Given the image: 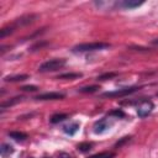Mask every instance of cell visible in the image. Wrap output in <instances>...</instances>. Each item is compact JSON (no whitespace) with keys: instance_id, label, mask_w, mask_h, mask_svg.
Wrapping results in <instances>:
<instances>
[{"instance_id":"22","label":"cell","mask_w":158,"mask_h":158,"mask_svg":"<svg viewBox=\"0 0 158 158\" xmlns=\"http://www.w3.org/2000/svg\"><path fill=\"white\" fill-rule=\"evenodd\" d=\"M59 158H72L69 154H65V153H62V154H59Z\"/></svg>"},{"instance_id":"8","label":"cell","mask_w":158,"mask_h":158,"mask_svg":"<svg viewBox=\"0 0 158 158\" xmlns=\"http://www.w3.org/2000/svg\"><path fill=\"white\" fill-rule=\"evenodd\" d=\"M78 130H79V123L78 122H72V123H69V125H67V126L63 127V131L67 135H69V136L75 135Z\"/></svg>"},{"instance_id":"3","label":"cell","mask_w":158,"mask_h":158,"mask_svg":"<svg viewBox=\"0 0 158 158\" xmlns=\"http://www.w3.org/2000/svg\"><path fill=\"white\" fill-rule=\"evenodd\" d=\"M137 90H139V88H137V86L123 88V89H118V90H115V91H106V93L102 94V96H105V98H121V96L130 95V94H132Z\"/></svg>"},{"instance_id":"4","label":"cell","mask_w":158,"mask_h":158,"mask_svg":"<svg viewBox=\"0 0 158 158\" xmlns=\"http://www.w3.org/2000/svg\"><path fill=\"white\" fill-rule=\"evenodd\" d=\"M112 125H114V120L112 118H109V117L101 118L100 121L95 122V125H94V132L95 133H102V132L110 130V127Z\"/></svg>"},{"instance_id":"1","label":"cell","mask_w":158,"mask_h":158,"mask_svg":"<svg viewBox=\"0 0 158 158\" xmlns=\"http://www.w3.org/2000/svg\"><path fill=\"white\" fill-rule=\"evenodd\" d=\"M64 65H65V59H63V58H54V59H49V60L42 63L40 65V68H38V70L42 72V73L54 72V70L60 69Z\"/></svg>"},{"instance_id":"2","label":"cell","mask_w":158,"mask_h":158,"mask_svg":"<svg viewBox=\"0 0 158 158\" xmlns=\"http://www.w3.org/2000/svg\"><path fill=\"white\" fill-rule=\"evenodd\" d=\"M110 44L109 43H104V42H94V43H81L78 44L73 48V52H91V51H100V49H105L109 48Z\"/></svg>"},{"instance_id":"21","label":"cell","mask_w":158,"mask_h":158,"mask_svg":"<svg viewBox=\"0 0 158 158\" xmlns=\"http://www.w3.org/2000/svg\"><path fill=\"white\" fill-rule=\"evenodd\" d=\"M112 115H115V116H117V117H123V116H125L123 111H121V110H115V111H111V112H110V116H112Z\"/></svg>"},{"instance_id":"24","label":"cell","mask_w":158,"mask_h":158,"mask_svg":"<svg viewBox=\"0 0 158 158\" xmlns=\"http://www.w3.org/2000/svg\"><path fill=\"white\" fill-rule=\"evenodd\" d=\"M30 158H32V157H30Z\"/></svg>"},{"instance_id":"18","label":"cell","mask_w":158,"mask_h":158,"mask_svg":"<svg viewBox=\"0 0 158 158\" xmlns=\"http://www.w3.org/2000/svg\"><path fill=\"white\" fill-rule=\"evenodd\" d=\"M14 30H12V27H4V28H1L0 30V37L2 38V37H5L7 33H11Z\"/></svg>"},{"instance_id":"12","label":"cell","mask_w":158,"mask_h":158,"mask_svg":"<svg viewBox=\"0 0 158 158\" xmlns=\"http://www.w3.org/2000/svg\"><path fill=\"white\" fill-rule=\"evenodd\" d=\"M67 117H68V115H65V114H56L51 117V122L52 123H58V122L64 121Z\"/></svg>"},{"instance_id":"10","label":"cell","mask_w":158,"mask_h":158,"mask_svg":"<svg viewBox=\"0 0 158 158\" xmlns=\"http://www.w3.org/2000/svg\"><path fill=\"white\" fill-rule=\"evenodd\" d=\"M9 136L16 141H23L27 138V135L23 133V132H19V131H12V132H9Z\"/></svg>"},{"instance_id":"13","label":"cell","mask_w":158,"mask_h":158,"mask_svg":"<svg viewBox=\"0 0 158 158\" xmlns=\"http://www.w3.org/2000/svg\"><path fill=\"white\" fill-rule=\"evenodd\" d=\"M81 74L80 73H65V74H62L58 77V79H69V80H73V79H77V78H80Z\"/></svg>"},{"instance_id":"11","label":"cell","mask_w":158,"mask_h":158,"mask_svg":"<svg viewBox=\"0 0 158 158\" xmlns=\"http://www.w3.org/2000/svg\"><path fill=\"white\" fill-rule=\"evenodd\" d=\"M12 152H14V148H12L10 144H6V143H4V144L1 146V148H0V153H1L2 157H7V156H10Z\"/></svg>"},{"instance_id":"6","label":"cell","mask_w":158,"mask_h":158,"mask_svg":"<svg viewBox=\"0 0 158 158\" xmlns=\"http://www.w3.org/2000/svg\"><path fill=\"white\" fill-rule=\"evenodd\" d=\"M65 95L63 93H44V94H41L38 96H36L37 100H59V99H63Z\"/></svg>"},{"instance_id":"19","label":"cell","mask_w":158,"mask_h":158,"mask_svg":"<svg viewBox=\"0 0 158 158\" xmlns=\"http://www.w3.org/2000/svg\"><path fill=\"white\" fill-rule=\"evenodd\" d=\"M116 74L115 73H106V74H104V75H100L99 78H98V80H105V79H110V78H112V77H115Z\"/></svg>"},{"instance_id":"20","label":"cell","mask_w":158,"mask_h":158,"mask_svg":"<svg viewBox=\"0 0 158 158\" xmlns=\"http://www.w3.org/2000/svg\"><path fill=\"white\" fill-rule=\"evenodd\" d=\"M21 89L23 91H36L37 90V86H35V85H27V86H22Z\"/></svg>"},{"instance_id":"14","label":"cell","mask_w":158,"mask_h":158,"mask_svg":"<svg viewBox=\"0 0 158 158\" xmlns=\"http://www.w3.org/2000/svg\"><path fill=\"white\" fill-rule=\"evenodd\" d=\"M91 147H93L91 143H89V142H83V143H79L77 148H78V151H80V152H89V151L91 149Z\"/></svg>"},{"instance_id":"7","label":"cell","mask_w":158,"mask_h":158,"mask_svg":"<svg viewBox=\"0 0 158 158\" xmlns=\"http://www.w3.org/2000/svg\"><path fill=\"white\" fill-rule=\"evenodd\" d=\"M143 2H144L143 0H141V1H138V0H123L120 2V6H122L125 9H136V7L141 6Z\"/></svg>"},{"instance_id":"9","label":"cell","mask_w":158,"mask_h":158,"mask_svg":"<svg viewBox=\"0 0 158 158\" xmlns=\"http://www.w3.org/2000/svg\"><path fill=\"white\" fill-rule=\"evenodd\" d=\"M28 79L27 74H20V75H12V77H5L4 80L5 81H23Z\"/></svg>"},{"instance_id":"15","label":"cell","mask_w":158,"mask_h":158,"mask_svg":"<svg viewBox=\"0 0 158 158\" xmlns=\"http://www.w3.org/2000/svg\"><path fill=\"white\" fill-rule=\"evenodd\" d=\"M114 153L112 152H101V153H98V154H94L89 158H114Z\"/></svg>"},{"instance_id":"5","label":"cell","mask_w":158,"mask_h":158,"mask_svg":"<svg viewBox=\"0 0 158 158\" xmlns=\"http://www.w3.org/2000/svg\"><path fill=\"white\" fill-rule=\"evenodd\" d=\"M153 107H154V105H153V102H152V101L144 100V101H142V102H141V105L137 107V115H138L139 117H142V118H143V117L148 116V115L152 112Z\"/></svg>"},{"instance_id":"17","label":"cell","mask_w":158,"mask_h":158,"mask_svg":"<svg viewBox=\"0 0 158 158\" xmlns=\"http://www.w3.org/2000/svg\"><path fill=\"white\" fill-rule=\"evenodd\" d=\"M98 89H99V86L93 85V86H85V88H80L78 91H80V93H94V91H96Z\"/></svg>"},{"instance_id":"23","label":"cell","mask_w":158,"mask_h":158,"mask_svg":"<svg viewBox=\"0 0 158 158\" xmlns=\"http://www.w3.org/2000/svg\"><path fill=\"white\" fill-rule=\"evenodd\" d=\"M153 43H154V44H158V40H154V41H153Z\"/></svg>"},{"instance_id":"16","label":"cell","mask_w":158,"mask_h":158,"mask_svg":"<svg viewBox=\"0 0 158 158\" xmlns=\"http://www.w3.org/2000/svg\"><path fill=\"white\" fill-rule=\"evenodd\" d=\"M21 99H22V98H14L12 100L5 101V102H2V104H1V109H5V107H7V106H11V105H14V104H16V102L21 101Z\"/></svg>"}]
</instances>
